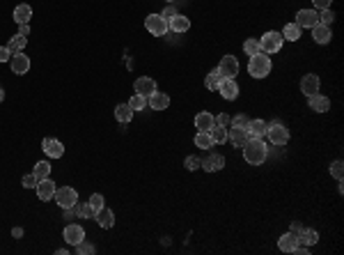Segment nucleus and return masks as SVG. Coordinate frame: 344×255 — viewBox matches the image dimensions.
Returning a JSON list of instances; mask_svg holds the SVG:
<instances>
[{"mask_svg": "<svg viewBox=\"0 0 344 255\" xmlns=\"http://www.w3.org/2000/svg\"><path fill=\"white\" fill-rule=\"evenodd\" d=\"M195 145L202 147V150H211L216 143H214V138H211L209 131H197V136H195Z\"/></svg>", "mask_w": 344, "mask_h": 255, "instance_id": "c85d7f7f", "label": "nucleus"}, {"mask_svg": "<svg viewBox=\"0 0 344 255\" xmlns=\"http://www.w3.org/2000/svg\"><path fill=\"white\" fill-rule=\"evenodd\" d=\"M248 74L255 76V78H264V76L271 74V58L264 51L250 55V62H248Z\"/></svg>", "mask_w": 344, "mask_h": 255, "instance_id": "f03ea898", "label": "nucleus"}, {"mask_svg": "<svg viewBox=\"0 0 344 255\" xmlns=\"http://www.w3.org/2000/svg\"><path fill=\"white\" fill-rule=\"evenodd\" d=\"M301 230H303V225H301V223H296V221H294V223H292V228H289V232H292V234H296V237H299V232H301Z\"/></svg>", "mask_w": 344, "mask_h": 255, "instance_id": "3c124183", "label": "nucleus"}, {"mask_svg": "<svg viewBox=\"0 0 344 255\" xmlns=\"http://www.w3.org/2000/svg\"><path fill=\"white\" fill-rule=\"evenodd\" d=\"M246 131L250 134V138H264L266 136V122L264 120H250L248 122Z\"/></svg>", "mask_w": 344, "mask_h": 255, "instance_id": "b1692460", "label": "nucleus"}, {"mask_svg": "<svg viewBox=\"0 0 344 255\" xmlns=\"http://www.w3.org/2000/svg\"><path fill=\"white\" fill-rule=\"evenodd\" d=\"M282 42H284L282 32L269 30L262 39H259V46H262V51H264V53H278L280 48H282Z\"/></svg>", "mask_w": 344, "mask_h": 255, "instance_id": "20e7f679", "label": "nucleus"}, {"mask_svg": "<svg viewBox=\"0 0 344 255\" xmlns=\"http://www.w3.org/2000/svg\"><path fill=\"white\" fill-rule=\"evenodd\" d=\"M99 221V225H101V228H104V230H110L112 225H115V214H112L110 209H99L97 211V216H94Z\"/></svg>", "mask_w": 344, "mask_h": 255, "instance_id": "a878e982", "label": "nucleus"}, {"mask_svg": "<svg viewBox=\"0 0 344 255\" xmlns=\"http://www.w3.org/2000/svg\"><path fill=\"white\" fill-rule=\"evenodd\" d=\"M37 195H39V200H44V203H48V200H53V195H55V182L53 180H39L37 182Z\"/></svg>", "mask_w": 344, "mask_h": 255, "instance_id": "ddd939ff", "label": "nucleus"}, {"mask_svg": "<svg viewBox=\"0 0 344 255\" xmlns=\"http://www.w3.org/2000/svg\"><path fill=\"white\" fill-rule=\"evenodd\" d=\"M319 23V14L314 9H301L296 14V25L299 28H314Z\"/></svg>", "mask_w": 344, "mask_h": 255, "instance_id": "9b49d317", "label": "nucleus"}, {"mask_svg": "<svg viewBox=\"0 0 344 255\" xmlns=\"http://www.w3.org/2000/svg\"><path fill=\"white\" fill-rule=\"evenodd\" d=\"M55 203L60 205L62 209H67V207H74L76 203H78V193H76V188L71 186H60V188H55Z\"/></svg>", "mask_w": 344, "mask_h": 255, "instance_id": "39448f33", "label": "nucleus"}, {"mask_svg": "<svg viewBox=\"0 0 344 255\" xmlns=\"http://www.w3.org/2000/svg\"><path fill=\"white\" fill-rule=\"evenodd\" d=\"M319 241V234H317V230H310V228H303L299 232V244H303V246H314Z\"/></svg>", "mask_w": 344, "mask_h": 255, "instance_id": "bb28decb", "label": "nucleus"}, {"mask_svg": "<svg viewBox=\"0 0 344 255\" xmlns=\"http://www.w3.org/2000/svg\"><path fill=\"white\" fill-rule=\"evenodd\" d=\"M83 239H85V230H83L81 225L71 223V225H67V228H64V241H67V244L76 246V244H81Z\"/></svg>", "mask_w": 344, "mask_h": 255, "instance_id": "2eb2a0df", "label": "nucleus"}, {"mask_svg": "<svg viewBox=\"0 0 344 255\" xmlns=\"http://www.w3.org/2000/svg\"><path fill=\"white\" fill-rule=\"evenodd\" d=\"M147 101H150L151 111H165L170 106V97L165 92H151L150 97H147Z\"/></svg>", "mask_w": 344, "mask_h": 255, "instance_id": "f3484780", "label": "nucleus"}, {"mask_svg": "<svg viewBox=\"0 0 344 255\" xmlns=\"http://www.w3.org/2000/svg\"><path fill=\"white\" fill-rule=\"evenodd\" d=\"M145 28L154 35V37H163L165 32L170 30L168 28V21H165L161 14H150L147 19H145Z\"/></svg>", "mask_w": 344, "mask_h": 255, "instance_id": "423d86ee", "label": "nucleus"}, {"mask_svg": "<svg viewBox=\"0 0 344 255\" xmlns=\"http://www.w3.org/2000/svg\"><path fill=\"white\" fill-rule=\"evenodd\" d=\"M312 30V37L317 44H328L330 39H333V32H330V25H323V23H317L314 28H310Z\"/></svg>", "mask_w": 344, "mask_h": 255, "instance_id": "a211bd4d", "label": "nucleus"}, {"mask_svg": "<svg viewBox=\"0 0 344 255\" xmlns=\"http://www.w3.org/2000/svg\"><path fill=\"white\" fill-rule=\"evenodd\" d=\"M227 140H230L234 147H243V145L250 140V134H248L246 129L234 127V124H232V129H227Z\"/></svg>", "mask_w": 344, "mask_h": 255, "instance_id": "9d476101", "label": "nucleus"}, {"mask_svg": "<svg viewBox=\"0 0 344 255\" xmlns=\"http://www.w3.org/2000/svg\"><path fill=\"white\" fill-rule=\"evenodd\" d=\"M32 19V7L30 5H19L14 9V21L21 25V23H28Z\"/></svg>", "mask_w": 344, "mask_h": 255, "instance_id": "cd10ccee", "label": "nucleus"}, {"mask_svg": "<svg viewBox=\"0 0 344 255\" xmlns=\"http://www.w3.org/2000/svg\"><path fill=\"white\" fill-rule=\"evenodd\" d=\"M218 71L223 78H234V76L239 74V60L234 58V55H225L220 65H218Z\"/></svg>", "mask_w": 344, "mask_h": 255, "instance_id": "6e6552de", "label": "nucleus"}, {"mask_svg": "<svg viewBox=\"0 0 344 255\" xmlns=\"http://www.w3.org/2000/svg\"><path fill=\"white\" fill-rule=\"evenodd\" d=\"M218 92H220V97L227 99V101H232V99L239 97V83L234 81V78H220L218 83Z\"/></svg>", "mask_w": 344, "mask_h": 255, "instance_id": "0eeeda50", "label": "nucleus"}, {"mask_svg": "<svg viewBox=\"0 0 344 255\" xmlns=\"http://www.w3.org/2000/svg\"><path fill=\"white\" fill-rule=\"evenodd\" d=\"M335 21V14H333V9H322V14H319V23H323V25H330V23Z\"/></svg>", "mask_w": 344, "mask_h": 255, "instance_id": "ea45409f", "label": "nucleus"}, {"mask_svg": "<svg viewBox=\"0 0 344 255\" xmlns=\"http://www.w3.org/2000/svg\"><path fill=\"white\" fill-rule=\"evenodd\" d=\"M243 51H246L248 55H255V53H259V51H262V46H259V39H257V37L246 39V42H243Z\"/></svg>", "mask_w": 344, "mask_h": 255, "instance_id": "c9c22d12", "label": "nucleus"}, {"mask_svg": "<svg viewBox=\"0 0 344 255\" xmlns=\"http://www.w3.org/2000/svg\"><path fill=\"white\" fill-rule=\"evenodd\" d=\"M19 35L28 37V35H30V25H28V23H21V25H19Z\"/></svg>", "mask_w": 344, "mask_h": 255, "instance_id": "8fccbe9b", "label": "nucleus"}, {"mask_svg": "<svg viewBox=\"0 0 344 255\" xmlns=\"http://www.w3.org/2000/svg\"><path fill=\"white\" fill-rule=\"evenodd\" d=\"M195 127L200 129V131H211V129L216 127V117L211 113H197L195 115Z\"/></svg>", "mask_w": 344, "mask_h": 255, "instance_id": "412c9836", "label": "nucleus"}, {"mask_svg": "<svg viewBox=\"0 0 344 255\" xmlns=\"http://www.w3.org/2000/svg\"><path fill=\"white\" fill-rule=\"evenodd\" d=\"M2 99H5V92H2V88H0V101H2Z\"/></svg>", "mask_w": 344, "mask_h": 255, "instance_id": "5fc2aeb1", "label": "nucleus"}, {"mask_svg": "<svg viewBox=\"0 0 344 255\" xmlns=\"http://www.w3.org/2000/svg\"><path fill=\"white\" fill-rule=\"evenodd\" d=\"M342 173H344V163L342 161H333V163H330V175H333L337 182H342Z\"/></svg>", "mask_w": 344, "mask_h": 255, "instance_id": "4c0bfd02", "label": "nucleus"}, {"mask_svg": "<svg viewBox=\"0 0 344 255\" xmlns=\"http://www.w3.org/2000/svg\"><path fill=\"white\" fill-rule=\"evenodd\" d=\"M220 78H223V76H220V71H218V67H216V69H214V71H211L209 76H207V81H204V85H207L209 90H216V88H218V83H220Z\"/></svg>", "mask_w": 344, "mask_h": 255, "instance_id": "e433bc0d", "label": "nucleus"}, {"mask_svg": "<svg viewBox=\"0 0 344 255\" xmlns=\"http://www.w3.org/2000/svg\"><path fill=\"white\" fill-rule=\"evenodd\" d=\"M200 168H202V170H207V173H216V170H223V168H225V157H223V154H211V157L204 159Z\"/></svg>", "mask_w": 344, "mask_h": 255, "instance_id": "dca6fc26", "label": "nucleus"}, {"mask_svg": "<svg viewBox=\"0 0 344 255\" xmlns=\"http://www.w3.org/2000/svg\"><path fill=\"white\" fill-rule=\"evenodd\" d=\"M9 65H12V71H14V74L23 76V74H28V69H30V58L23 55V53H14L12 60H9Z\"/></svg>", "mask_w": 344, "mask_h": 255, "instance_id": "4468645a", "label": "nucleus"}, {"mask_svg": "<svg viewBox=\"0 0 344 255\" xmlns=\"http://www.w3.org/2000/svg\"><path fill=\"white\" fill-rule=\"evenodd\" d=\"M230 120H232L230 115H225V113H220V115H218V117H216V124H223V127H227V124H230Z\"/></svg>", "mask_w": 344, "mask_h": 255, "instance_id": "09e8293b", "label": "nucleus"}, {"mask_svg": "<svg viewBox=\"0 0 344 255\" xmlns=\"http://www.w3.org/2000/svg\"><path fill=\"white\" fill-rule=\"evenodd\" d=\"M330 2H333V0H312V5H314L317 9H328Z\"/></svg>", "mask_w": 344, "mask_h": 255, "instance_id": "de8ad7c7", "label": "nucleus"}, {"mask_svg": "<svg viewBox=\"0 0 344 255\" xmlns=\"http://www.w3.org/2000/svg\"><path fill=\"white\" fill-rule=\"evenodd\" d=\"M266 145H264L262 138H250L246 145H243V159H246L250 165H262L266 161Z\"/></svg>", "mask_w": 344, "mask_h": 255, "instance_id": "f257e3e1", "label": "nucleus"}, {"mask_svg": "<svg viewBox=\"0 0 344 255\" xmlns=\"http://www.w3.org/2000/svg\"><path fill=\"white\" fill-rule=\"evenodd\" d=\"M319 85H322L319 76H317V74H305V76H303V81H301V92H303L305 97H312V94L319 92Z\"/></svg>", "mask_w": 344, "mask_h": 255, "instance_id": "1a4fd4ad", "label": "nucleus"}, {"mask_svg": "<svg viewBox=\"0 0 344 255\" xmlns=\"http://www.w3.org/2000/svg\"><path fill=\"white\" fill-rule=\"evenodd\" d=\"M37 177H35V173H30V175H25V177H23V180H21V184H23V186H25V188H35V186H37Z\"/></svg>", "mask_w": 344, "mask_h": 255, "instance_id": "37998d69", "label": "nucleus"}, {"mask_svg": "<svg viewBox=\"0 0 344 255\" xmlns=\"http://www.w3.org/2000/svg\"><path fill=\"white\" fill-rule=\"evenodd\" d=\"M76 253H78V255H90V253H94V246L83 239L81 244H76Z\"/></svg>", "mask_w": 344, "mask_h": 255, "instance_id": "a19ab883", "label": "nucleus"}, {"mask_svg": "<svg viewBox=\"0 0 344 255\" xmlns=\"http://www.w3.org/2000/svg\"><path fill=\"white\" fill-rule=\"evenodd\" d=\"M74 211H76V216H83V218H94L97 216V211L90 207V203H76Z\"/></svg>", "mask_w": 344, "mask_h": 255, "instance_id": "c756f323", "label": "nucleus"}, {"mask_svg": "<svg viewBox=\"0 0 344 255\" xmlns=\"http://www.w3.org/2000/svg\"><path fill=\"white\" fill-rule=\"evenodd\" d=\"M25 44H28V39L23 37V35H14V37L9 39L7 48H9V51H12V55H14V53H21L23 48H25Z\"/></svg>", "mask_w": 344, "mask_h": 255, "instance_id": "7c9ffc66", "label": "nucleus"}, {"mask_svg": "<svg viewBox=\"0 0 344 255\" xmlns=\"http://www.w3.org/2000/svg\"><path fill=\"white\" fill-rule=\"evenodd\" d=\"M211 138H214V143H220L223 145L225 140H227V127H223V124H216V127L209 131Z\"/></svg>", "mask_w": 344, "mask_h": 255, "instance_id": "473e14b6", "label": "nucleus"}, {"mask_svg": "<svg viewBox=\"0 0 344 255\" xmlns=\"http://www.w3.org/2000/svg\"><path fill=\"white\" fill-rule=\"evenodd\" d=\"M133 90H135V94L150 97L151 92H156V81H154V78H147V76H140V78L133 83Z\"/></svg>", "mask_w": 344, "mask_h": 255, "instance_id": "f8f14e48", "label": "nucleus"}, {"mask_svg": "<svg viewBox=\"0 0 344 255\" xmlns=\"http://www.w3.org/2000/svg\"><path fill=\"white\" fill-rule=\"evenodd\" d=\"M44 152H46V157L60 159L62 154H64V145H62L60 140H55V138H46V140H44Z\"/></svg>", "mask_w": 344, "mask_h": 255, "instance_id": "aec40b11", "label": "nucleus"}, {"mask_svg": "<svg viewBox=\"0 0 344 255\" xmlns=\"http://www.w3.org/2000/svg\"><path fill=\"white\" fill-rule=\"evenodd\" d=\"M168 28H170L172 32H186L188 28H191V19H186L184 14H174L168 21Z\"/></svg>", "mask_w": 344, "mask_h": 255, "instance_id": "4be33fe9", "label": "nucleus"}, {"mask_svg": "<svg viewBox=\"0 0 344 255\" xmlns=\"http://www.w3.org/2000/svg\"><path fill=\"white\" fill-rule=\"evenodd\" d=\"M12 60V51L7 46H0V62H9Z\"/></svg>", "mask_w": 344, "mask_h": 255, "instance_id": "49530a36", "label": "nucleus"}, {"mask_svg": "<svg viewBox=\"0 0 344 255\" xmlns=\"http://www.w3.org/2000/svg\"><path fill=\"white\" fill-rule=\"evenodd\" d=\"M282 37L289 39V42H296V39H301V28L296 25V23H287L282 30Z\"/></svg>", "mask_w": 344, "mask_h": 255, "instance_id": "2f4dec72", "label": "nucleus"}, {"mask_svg": "<svg viewBox=\"0 0 344 255\" xmlns=\"http://www.w3.org/2000/svg\"><path fill=\"white\" fill-rule=\"evenodd\" d=\"M12 234H14V237H21L23 230H21V228H14V230H12Z\"/></svg>", "mask_w": 344, "mask_h": 255, "instance_id": "864d4df0", "label": "nucleus"}, {"mask_svg": "<svg viewBox=\"0 0 344 255\" xmlns=\"http://www.w3.org/2000/svg\"><path fill=\"white\" fill-rule=\"evenodd\" d=\"M174 14H179V12H177V9L172 7V5H168V7H165L163 12H161V16H163L165 21H170V19H172V16H174Z\"/></svg>", "mask_w": 344, "mask_h": 255, "instance_id": "a18cd8bd", "label": "nucleus"}, {"mask_svg": "<svg viewBox=\"0 0 344 255\" xmlns=\"http://www.w3.org/2000/svg\"><path fill=\"white\" fill-rule=\"evenodd\" d=\"M234 124V127H241V129H246L248 127V122H250V117H246V115H234L232 120H230Z\"/></svg>", "mask_w": 344, "mask_h": 255, "instance_id": "79ce46f5", "label": "nucleus"}, {"mask_svg": "<svg viewBox=\"0 0 344 255\" xmlns=\"http://www.w3.org/2000/svg\"><path fill=\"white\" fill-rule=\"evenodd\" d=\"M307 104H310V108H312L314 113H326L330 111V99L323 97V94H312V97H307Z\"/></svg>", "mask_w": 344, "mask_h": 255, "instance_id": "6ab92c4d", "label": "nucleus"}, {"mask_svg": "<svg viewBox=\"0 0 344 255\" xmlns=\"http://www.w3.org/2000/svg\"><path fill=\"white\" fill-rule=\"evenodd\" d=\"M133 108L129 104H120L117 108H115V117H117V122H122V124H129V122L133 120Z\"/></svg>", "mask_w": 344, "mask_h": 255, "instance_id": "393cba45", "label": "nucleus"}, {"mask_svg": "<svg viewBox=\"0 0 344 255\" xmlns=\"http://www.w3.org/2000/svg\"><path fill=\"white\" fill-rule=\"evenodd\" d=\"M129 106H131L133 111H145V108L150 106V101H147V97H142V94H133L131 101H129Z\"/></svg>", "mask_w": 344, "mask_h": 255, "instance_id": "f704fd0d", "label": "nucleus"}, {"mask_svg": "<svg viewBox=\"0 0 344 255\" xmlns=\"http://www.w3.org/2000/svg\"><path fill=\"white\" fill-rule=\"evenodd\" d=\"M296 246H299V237H296V234H292V232L282 234V237L278 239V248H280L282 253H292Z\"/></svg>", "mask_w": 344, "mask_h": 255, "instance_id": "5701e85b", "label": "nucleus"}, {"mask_svg": "<svg viewBox=\"0 0 344 255\" xmlns=\"http://www.w3.org/2000/svg\"><path fill=\"white\" fill-rule=\"evenodd\" d=\"M266 138H269L273 145H287V140H289V131H287V127L284 124H280V122H271V124H266Z\"/></svg>", "mask_w": 344, "mask_h": 255, "instance_id": "7ed1b4c3", "label": "nucleus"}, {"mask_svg": "<svg viewBox=\"0 0 344 255\" xmlns=\"http://www.w3.org/2000/svg\"><path fill=\"white\" fill-rule=\"evenodd\" d=\"M32 173H35L37 180H46V177L51 175V163H48V161H39V163L35 165V170H32Z\"/></svg>", "mask_w": 344, "mask_h": 255, "instance_id": "72a5a7b5", "label": "nucleus"}, {"mask_svg": "<svg viewBox=\"0 0 344 255\" xmlns=\"http://www.w3.org/2000/svg\"><path fill=\"white\" fill-rule=\"evenodd\" d=\"M292 253H299V255H305V253H307V246H296V248H294V251H292Z\"/></svg>", "mask_w": 344, "mask_h": 255, "instance_id": "603ef678", "label": "nucleus"}, {"mask_svg": "<svg viewBox=\"0 0 344 255\" xmlns=\"http://www.w3.org/2000/svg\"><path fill=\"white\" fill-rule=\"evenodd\" d=\"M202 165V159L200 157H186V168L188 170H197Z\"/></svg>", "mask_w": 344, "mask_h": 255, "instance_id": "c03bdc74", "label": "nucleus"}, {"mask_svg": "<svg viewBox=\"0 0 344 255\" xmlns=\"http://www.w3.org/2000/svg\"><path fill=\"white\" fill-rule=\"evenodd\" d=\"M90 207H92L94 211L104 209V195H101V193H92V195H90Z\"/></svg>", "mask_w": 344, "mask_h": 255, "instance_id": "58836bf2", "label": "nucleus"}]
</instances>
